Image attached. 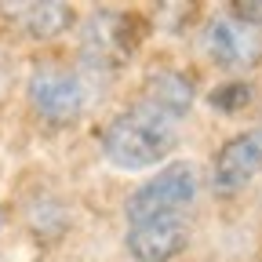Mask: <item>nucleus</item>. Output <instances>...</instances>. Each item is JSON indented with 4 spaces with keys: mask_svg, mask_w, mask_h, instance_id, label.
Returning a JSON list of instances; mask_svg holds the SVG:
<instances>
[{
    "mask_svg": "<svg viewBox=\"0 0 262 262\" xmlns=\"http://www.w3.org/2000/svg\"><path fill=\"white\" fill-rule=\"evenodd\" d=\"M179 142L182 120L153 106L149 98H135L102 127L98 149H102V160L117 171H149L168 160L179 149Z\"/></svg>",
    "mask_w": 262,
    "mask_h": 262,
    "instance_id": "f257e3e1",
    "label": "nucleus"
},
{
    "mask_svg": "<svg viewBox=\"0 0 262 262\" xmlns=\"http://www.w3.org/2000/svg\"><path fill=\"white\" fill-rule=\"evenodd\" d=\"M95 70L80 62H37L29 70V80H26V98L33 113L48 124H73L80 120L91 102H95Z\"/></svg>",
    "mask_w": 262,
    "mask_h": 262,
    "instance_id": "f03ea898",
    "label": "nucleus"
},
{
    "mask_svg": "<svg viewBox=\"0 0 262 262\" xmlns=\"http://www.w3.org/2000/svg\"><path fill=\"white\" fill-rule=\"evenodd\" d=\"M201 193V175L193 160H171L157 168L142 186H135L124 201V222H142L160 215H186Z\"/></svg>",
    "mask_w": 262,
    "mask_h": 262,
    "instance_id": "7ed1b4c3",
    "label": "nucleus"
},
{
    "mask_svg": "<svg viewBox=\"0 0 262 262\" xmlns=\"http://www.w3.org/2000/svg\"><path fill=\"white\" fill-rule=\"evenodd\" d=\"M201 55L215 66V70L244 80V73H251L262 62V29L244 22L233 11H215L204 18L201 33H196Z\"/></svg>",
    "mask_w": 262,
    "mask_h": 262,
    "instance_id": "20e7f679",
    "label": "nucleus"
},
{
    "mask_svg": "<svg viewBox=\"0 0 262 262\" xmlns=\"http://www.w3.org/2000/svg\"><path fill=\"white\" fill-rule=\"evenodd\" d=\"M258 175H262V124L237 131L233 139L219 146L208 171V186L215 196L229 201V196H241Z\"/></svg>",
    "mask_w": 262,
    "mask_h": 262,
    "instance_id": "39448f33",
    "label": "nucleus"
},
{
    "mask_svg": "<svg viewBox=\"0 0 262 262\" xmlns=\"http://www.w3.org/2000/svg\"><path fill=\"white\" fill-rule=\"evenodd\" d=\"M193 237L189 215H160V219H142L127 222L124 229V251L135 262H175Z\"/></svg>",
    "mask_w": 262,
    "mask_h": 262,
    "instance_id": "423d86ee",
    "label": "nucleus"
},
{
    "mask_svg": "<svg viewBox=\"0 0 262 262\" xmlns=\"http://www.w3.org/2000/svg\"><path fill=\"white\" fill-rule=\"evenodd\" d=\"M139 98H149L153 106L168 110V113H175V117L182 120V117L193 110V102H196V84H193L189 73L164 66V70H153V73L146 77Z\"/></svg>",
    "mask_w": 262,
    "mask_h": 262,
    "instance_id": "0eeeda50",
    "label": "nucleus"
},
{
    "mask_svg": "<svg viewBox=\"0 0 262 262\" xmlns=\"http://www.w3.org/2000/svg\"><path fill=\"white\" fill-rule=\"evenodd\" d=\"M15 11V22L29 33L33 40H55L73 26V8L70 4H18L8 8Z\"/></svg>",
    "mask_w": 262,
    "mask_h": 262,
    "instance_id": "6e6552de",
    "label": "nucleus"
},
{
    "mask_svg": "<svg viewBox=\"0 0 262 262\" xmlns=\"http://www.w3.org/2000/svg\"><path fill=\"white\" fill-rule=\"evenodd\" d=\"M251 95H255L251 84L229 77L226 84H219V88L208 95V102H211V110H219V113H241L244 106H251Z\"/></svg>",
    "mask_w": 262,
    "mask_h": 262,
    "instance_id": "1a4fd4ad",
    "label": "nucleus"
},
{
    "mask_svg": "<svg viewBox=\"0 0 262 262\" xmlns=\"http://www.w3.org/2000/svg\"><path fill=\"white\" fill-rule=\"evenodd\" d=\"M0 226H4V211H0Z\"/></svg>",
    "mask_w": 262,
    "mask_h": 262,
    "instance_id": "9d476101",
    "label": "nucleus"
}]
</instances>
